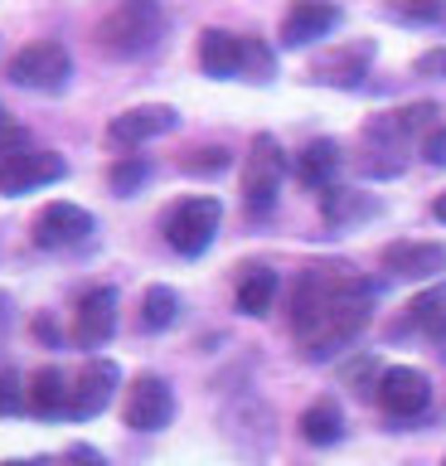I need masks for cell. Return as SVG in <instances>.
I'll list each match as a JSON object with an SVG mask.
<instances>
[{
  "label": "cell",
  "instance_id": "1",
  "mask_svg": "<svg viewBox=\"0 0 446 466\" xmlns=\"http://www.w3.org/2000/svg\"><path fill=\"white\" fill-rule=\"evenodd\" d=\"M165 35V10L161 0H117L103 25H97V44L112 58H141L151 54Z\"/></svg>",
  "mask_w": 446,
  "mask_h": 466
},
{
  "label": "cell",
  "instance_id": "2",
  "mask_svg": "<svg viewBox=\"0 0 446 466\" xmlns=\"http://www.w3.org/2000/svg\"><path fill=\"white\" fill-rule=\"evenodd\" d=\"M68 78H74V58L59 39H35L10 58V83L30 93H64Z\"/></svg>",
  "mask_w": 446,
  "mask_h": 466
},
{
  "label": "cell",
  "instance_id": "3",
  "mask_svg": "<svg viewBox=\"0 0 446 466\" xmlns=\"http://www.w3.org/2000/svg\"><path fill=\"white\" fill-rule=\"evenodd\" d=\"M219 218H223L219 199H209V195L180 199L175 209L165 214V238L180 258H199L213 243V233H219Z\"/></svg>",
  "mask_w": 446,
  "mask_h": 466
},
{
  "label": "cell",
  "instance_id": "4",
  "mask_svg": "<svg viewBox=\"0 0 446 466\" xmlns=\"http://www.w3.org/2000/svg\"><path fill=\"white\" fill-rule=\"evenodd\" d=\"M282 175H286V156L277 137H257L253 156H248V175H243V199H248L253 214H267L282 195Z\"/></svg>",
  "mask_w": 446,
  "mask_h": 466
},
{
  "label": "cell",
  "instance_id": "5",
  "mask_svg": "<svg viewBox=\"0 0 446 466\" xmlns=\"http://www.w3.org/2000/svg\"><path fill=\"white\" fill-rule=\"evenodd\" d=\"M373 393H379V403L393 418H417V413H427V403H431V379L422 370H412V364H393V370L379 374Z\"/></svg>",
  "mask_w": 446,
  "mask_h": 466
},
{
  "label": "cell",
  "instance_id": "6",
  "mask_svg": "<svg viewBox=\"0 0 446 466\" xmlns=\"http://www.w3.org/2000/svg\"><path fill=\"white\" fill-rule=\"evenodd\" d=\"M68 166L64 156L54 151H20L0 160V195H30V189H45L54 180H64Z\"/></svg>",
  "mask_w": 446,
  "mask_h": 466
},
{
  "label": "cell",
  "instance_id": "7",
  "mask_svg": "<svg viewBox=\"0 0 446 466\" xmlns=\"http://www.w3.org/2000/svg\"><path fill=\"white\" fill-rule=\"evenodd\" d=\"M93 228L97 224H93L88 209H78V204H68V199H54L35 218V243L39 248H78V243L93 238Z\"/></svg>",
  "mask_w": 446,
  "mask_h": 466
},
{
  "label": "cell",
  "instance_id": "8",
  "mask_svg": "<svg viewBox=\"0 0 446 466\" xmlns=\"http://www.w3.org/2000/svg\"><path fill=\"white\" fill-rule=\"evenodd\" d=\"M175 418V393L161 374H141L132 384V399H126V428L136 432H161Z\"/></svg>",
  "mask_w": 446,
  "mask_h": 466
},
{
  "label": "cell",
  "instance_id": "9",
  "mask_svg": "<svg viewBox=\"0 0 446 466\" xmlns=\"http://www.w3.org/2000/svg\"><path fill=\"white\" fill-rule=\"evenodd\" d=\"M180 127V112L165 107V102H146V107H126L107 122V141L112 146H141V141H155L165 131Z\"/></svg>",
  "mask_w": 446,
  "mask_h": 466
},
{
  "label": "cell",
  "instance_id": "10",
  "mask_svg": "<svg viewBox=\"0 0 446 466\" xmlns=\"http://www.w3.org/2000/svg\"><path fill=\"white\" fill-rule=\"evenodd\" d=\"M117 330V291L112 287H93L83 291L78 311H74V340L83 350H103Z\"/></svg>",
  "mask_w": 446,
  "mask_h": 466
},
{
  "label": "cell",
  "instance_id": "11",
  "mask_svg": "<svg viewBox=\"0 0 446 466\" xmlns=\"http://www.w3.org/2000/svg\"><path fill=\"white\" fill-rule=\"evenodd\" d=\"M253 58L267 64L263 54H253L248 39L228 35V29H204V35H199V68H204L209 78H233V73H243Z\"/></svg>",
  "mask_w": 446,
  "mask_h": 466
},
{
  "label": "cell",
  "instance_id": "12",
  "mask_svg": "<svg viewBox=\"0 0 446 466\" xmlns=\"http://www.w3.org/2000/svg\"><path fill=\"white\" fill-rule=\"evenodd\" d=\"M117 379L122 374H117L112 360H88L74 374V403H68V418H97L112 403V393H117Z\"/></svg>",
  "mask_w": 446,
  "mask_h": 466
},
{
  "label": "cell",
  "instance_id": "13",
  "mask_svg": "<svg viewBox=\"0 0 446 466\" xmlns=\"http://www.w3.org/2000/svg\"><path fill=\"white\" fill-rule=\"evenodd\" d=\"M335 25H340V10L330 0H296L282 20V44L286 49H306V44L325 39Z\"/></svg>",
  "mask_w": 446,
  "mask_h": 466
},
{
  "label": "cell",
  "instance_id": "14",
  "mask_svg": "<svg viewBox=\"0 0 446 466\" xmlns=\"http://www.w3.org/2000/svg\"><path fill=\"white\" fill-rule=\"evenodd\" d=\"M383 268L393 277H412V282L437 277V272H446V243H388Z\"/></svg>",
  "mask_w": 446,
  "mask_h": 466
},
{
  "label": "cell",
  "instance_id": "15",
  "mask_svg": "<svg viewBox=\"0 0 446 466\" xmlns=\"http://www.w3.org/2000/svg\"><path fill=\"white\" fill-rule=\"evenodd\" d=\"M68 403H74V379L64 370H39L30 379V408L39 418H68Z\"/></svg>",
  "mask_w": 446,
  "mask_h": 466
},
{
  "label": "cell",
  "instance_id": "16",
  "mask_svg": "<svg viewBox=\"0 0 446 466\" xmlns=\"http://www.w3.org/2000/svg\"><path fill=\"white\" fill-rule=\"evenodd\" d=\"M437 116H441L437 102H412V107H398V112L379 116V122H369V141H402L412 131L437 127Z\"/></svg>",
  "mask_w": 446,
  "mask_h": 466
},
{
  "label": "cell",
  "instance_id": "17",
  "mask_svg": "<svg viewBox=\"0 0 446 466\" xmlns=\"http://www.w3.org/2000/svg\"><path fill=\"white\" fill-rule=\"evenodd\" d=\"M373 58V44H350V49H335V54H325L321 64H315V78L321 83H359L364 78V64Z\"/></svg>",
  "mask_w": 446,
  "mask_h": 466
},
{
  "label": "cell",
  "instance_id": "18",
  "mask_svg": "<svg viewBox=\"0 0 446 466\" xmlns=\"http://www.w3.org/2000/svg\"><path fill=\"white\" fill-rule=\"evenodd\" d=\"M335 170H340V146L335 141H311L306 151L296 156V175L306 180L311 189H325L330 180H335Z\"/></svg>",
  "mask_w": 446,
  "mask_h": 466
},
{
  "label": "cell",
  "instance_id": "19",
  "mask_svg": "<svg viewBox=\"0 0 446 466\" xmlns=\"http://www.w3.org/2000/svg\"><path fill=\"white\" fill-rule=\"evenodd\" d=\"M301 437H306L311 447L340 442V437H344V418H340L335 399H321V403H311L306 413H301Z\"/></svg>",
  "mask_w": 446,
  "mask_h": 466
},
{
  "label": "cell",
  "instance_id": "20",
  "mask_svg": "<svg viewBox=\"0 0 446 466\" xmlns=\"http://www.w3.org/2000/svg\"><path fill=\"white\" fill-rule=\"evenodd\" d=\"M272 297H277V272L272 268H248L238 282V311L243 316H267Z\"/></svg>",
  "mask_w": 446,
  "mask_h": 466
},
{
  "label": "cell",
  "instance_id": "21",
  "mask_svg": "<svg viewBox=\"0 0 446 466\" xmlns=\"http://www.w3.org/2000/svg\"><path fill=\"white\" fill-rule=\"evenodd\" d=\"M408 326H417L422 335H446V282L427 287L422 297H412V306H408Z\"/></svg>",
  "mask_w": 446,
  "mask_h": 466
},
{
  "label": "cell",
  "instance_id": "22",
  "mask_svg": "<svg viewBox=\"0 0 446 466\" xmlns=\"http://www.w3.org/2000/svg\"><path fill=\"white\" fill-rule=\"evenodd\" d=\"M175 316H180V297H175V291H170V287H151L146 301H141V326H146V330H165Z\"/></svg>",
  "mask_w": 446,
  "mask_h": 466
},
{
  "label": "cell",
  "instance_id": "23",
  "mask_svg": "<svg viewBox=\"0 0 446 466\" xmlns=\"http://www.w3.org/2000/svg\"><path fill=\"white\" fill-rule=\"evenodd\" d=\"M146 175H151L146 156H122L117 166H112V195H132V189H141Z\"/></svg>",
  "mask_w": 446,
  "mask_h": 466
},
{
  "label": "cell",
  "instance_id": "24",
  "mask_svg": "<svg viewBox=\"0 0 446 466\" xmlns=\"http://www.w3.org/2000/svg\"><path fill=\"white\" fill-rule=\"evenodd\" d=\"M30 403V389L15 370H0V418H15L20 408Z\"/></svg>",
  "mask_w": 446,
  "mask_h": 466
},
{
  "label": "cell",
  "instance_id": "25",
  "mask_svg": "<svg viewBox=\"0 0 446 466\" xmlns=\"http://www.w3.org/2000/svg\"><path fill=\"white\" fill-rule=\"evenodd\" d=\"M354 209H364L359 195H350V189H325V218H330V224H340V218L354 214Z\"/></svg>",
  "mask_w": 446,
  "mask_h": 466
},
{
  "label": "cell",
  "instance_id": "26",
  "mask_svg": "<svg viewBox=\"0 0 446 466\" xmlns=\"http://www.w3.org/2000/svg\"><path fill=\"white\" fill-rule=\"evenodd\" d=\"M441 0H398V15H408V20H441Z\"/></svg>",
  "mask_w": 446,
  "mask_h": 466
},
{
  "label": "cell",
  "instance_id": "27",
  "mask_svg": "<svg viewBox=\"0 0 446 466\" xmlns=\"http://www.w3.org/2000/svg\"><path fill=\"white\" fill-rule=\"evenodd\" d=\"M223 166H228V151H223V146H204V151H194V160H190V170H194V175L223 170Z\"/></svg>",
  "mask_w": 446,
  "mask_h": 466
},
{
  "label": "cell",
  "instance_id": "28",
  "mask_svg": "<svg viewBox=\"0 0 446 466\" xmlns=\"http://www.w3.org/2000/svg\"><path fill=\"white\" fill-rule=\"evenodd\" d=\"M417 73H422V78H446V49H427L417 58Z\"/></svg>",
  "mask_w": 446,
  "mask_h": 466
},
{
  "label": "cell",
  "instance_id": "29",
  "mask_svg": "<svg viewBox=\"0 0 446 466\" xmlns=\"http://www.w3.org/2000/svg\"><path fill=\"white\" fill-rule=\"evenodd\" d=\"M427 160H431V166H446V131L441 127L427 137Z\"/></svg>",
  "mask_w": 446,
  "mask_h": 466
},
{
  "label": "cell",
  "instance_id": "30",
  "mask_svg": "<svg viewBox=\"0 0 446 466\" xmlns=\"http://www.w3.org/2000/svg\"><path fill=\"white\" fill-rule=\"evenodd\" d=\"M10 326H15V301H10V291H0V345H5Z\"/></svg>",
  "mask_w": 446,
  "mask_h": 466
},
{
  "label": "cell",
  "instance_id": "31",
  "mask_svg": "<svg viewBox=\"0 0 446 466\" xmlns=\"http://www.w3.org/2000/svg\"><path fill=\"white\" fill-rule=\"evenodd\" d=\"M431 214H437L441 224H446V195H437V204H431Z\"/></svg>",
  "mask_w": 446,
  "mask_h": 466
},
{
  "label": "cell",
  "instance_id": "32",
  "mask_svg": "<svg viewBox=\"0 0 446 466\" xmlns=\"http://www.w3.org/2000/svg\"><path fill=\"white\" fill-rule=\"evenodd\" d=\"M5 131H10V122H5V107H0V137H5Z\"/></svg>",
  "mask_w": 446,
  "mask_h": 466
},
{
  "label": "cell",
  "instance_id": "33",
  "mask_svg": "<svg viewBox=\"0 0 446 466\" xmlns=\"http://www.w3.org/2000/svg\"><path fill=\"white\" fill-rule=\"evenodd\" d=\"M0 466H35V461H0Z\"/></svg>",
  "mask_w": 446,
  "mask_h": 466
}]
</instances>
